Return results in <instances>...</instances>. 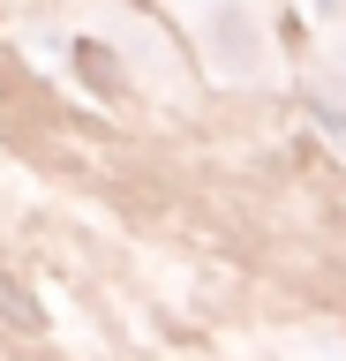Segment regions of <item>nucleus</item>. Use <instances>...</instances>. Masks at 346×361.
<instances>
[{
    "instance_id": "f03ea898",
    "label": "nucleus",
    "mask_w": 346,
    "mask_h": 361,
    "mask_svg": "<svg viewBox=\"0 0 346 361\" xmlns=\"http://www.w3.org/2000/svg\"><path fill=\"white\" fill-rule=\"evenodd\" d=\"M68 61H75V75H83V83H91L98 98H121V90H128V75L113 68V45H98V38H75V45H68Z\"/></svg>"
},
{
    "instance_id": "f257e3e1",
    "label": "nucleus",
    "mask_w": 346,
    "mask_h": 361,
    "mask_svg": "<svg viewBox=\"0 0 346 361\" xmlns=\"http://www.w3.org/2000/svg\"><path fill=\"white\" fill-rule=\"evenodd\" d=\"M204 45L218 53V61H226V75H241V68H249L256 53H264V45H256V23H249V8H233V0H218V8L204 16Z\"/></svg>"
}]
</instances>
